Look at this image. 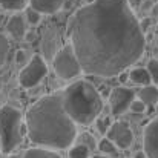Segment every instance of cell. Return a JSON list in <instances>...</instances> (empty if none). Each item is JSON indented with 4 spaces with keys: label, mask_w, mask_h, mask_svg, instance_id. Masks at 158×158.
<instances>
[{
    "label": "cell",
    "mask_w": 158,
    "mask_h": 158,
    "mask_svg": "<svg viewBox=\"0 0 158 158\" xmlns=\"http://www.w3.org/2000/svg\"><path fill=\"white\" fill-rule=\"evenodd\" d=\"M69 45L81 72L115 77L144 54V32L127 0H94L68 22Z\"/></svg>",
    "instance_id": "obj_1"
},
{
    "label": "cell",
    "mask_w": 158,
    "mask_h": 158,
    "mask_svg": "<svg viewBox=\"0 0 158 158\" xmlns=\"http://www.w3.org/2000/svg\"><path fill=\"white\" fill-rule=\"evenodd\" d=\"M29 140L37 148L51 151L68 149L77 138V126L68 117L61 103V92L42 97L26 112Z\"/></svg>",
    "instance_id": "obj_2"
},
{
    "label": "cell",
    "mask_w": 158,
    "mask_h": 158,
    "mask_svg": "<svg viewBox=\"0 0 158 158\" xmlns=\"http://www.w3.org/2000/svg\"><path fill=\"white\" fill-rule=\"evenodd\" d=\"M61 103L74 124L88 126L103 110V100L95 86L86 80H78L61 91Z\"/></svg>",
    "instance_id": "obj_3"
},
{
    "label": "cell",
    "mask_w": 158,
    "mask_h": 158,
    "mask_svg": "<svg viewBox=\"0 0 158 158\" xmlns=\"http://www.w3.org/2000/svg\"><path fill=\"white\" fill-rule=\"evenodd\" d=\"M22 143V114L14 106L0 107V151L6 155Z\"/></svg>",
    "instance_id": "obj_4"
},
{
    "label": "cell",
    "mask_w": 158,
    "mask_h": 158,
    "mask_svg": "<svg viewBox=\"0 0 158 158\" xmlns=\"http://www.w3.org/2000/svg\"><path fill=\"white\" fill-rule=\"evenodd\" d=\"M51 63H52L54 72L61 80H72V78H75L81 74L78 58H77V55H75L74 49L71 48L69 43L63 45L58 49V52L54 55Z\"/></svg>",
    "instance_id": "obj_5"
},
{
    "label": "cell",
    "mask_w": 158,
    "mask_h": 158,
    "mask_svg": "<svg viewBox=\"0 0 158 158\" xmlns=\"http://www.w3.org/2000/svg\"><path fill=\"white\" fill-rule=\"evenodd\" d=\"M48 74V64L46 61L42 58V55H32L29 58V61L22 68L20 74H19V83L29 89L37 86Z\"/></svg>",
    "instance_id": "obj_6"
},
{
    "label": "cell",
    "mask_w": 158,
    "mask_h": 158,
    "mask_svg": "<svg viewBox=\"0 0 158 158\" xmlns=\"http://www.w3.org/2000/svg\"><path fill=\"white\" fill-rule=\"evenodd\" d=\"M106 138L109 141H112L115 148L127 149L134 143V132L131 131V127H129L127 123H124V121H115L109 127V131L106 134Z\"/></svg>",
    "instance_id": "obj_7"
},
{
    "label": "cell",
    "mask_w": 158,
    "mask_h": 158,
    "mask_svg": "<svg viewBox=\"0 0 158 158\" xmlns=\"http://www.w3.org/2000/svg\"><path fill=\"white\" fill-rule=\"evenodd\" d=\"M135 100V92L129 88L124 86H118L110 92L109 97V106H110V112L112 115H121L124 114L129 107L131 103Z\"/></svg>",
    "instance_id": "obj_8"
},
{
    "label": "cell",
    "mask_w": 158,
    "mask_h": 158,
    "mask_svg": "<svg viewBox=\"0 0 158 158\" xmlns=\"http://www.w3.org/2000/svg\"><path fill=\"white\" fill-rule=\"evenodd\" d=\"M42 52H43V60H52L54 55L58 52V49L61 48L60 46V32L55 26H48L45 31H43V35H42Z\"/></svg>",
    "instance_id": "obj_9"
},
{
    "label": "cell",
    "mask_w": 158,
    "mask_h": 158,
    "mask_svg": "<svg viewBox=\"0 0 158 158\" xmlns=\"http://www.w3.org/2000/svg\"><path fill=\"white\" fill-rule=\"evenodd\" d=\"M144 155L148 158H158V117L148 123L143 137Z\"/></svg>",
    "instance_id": "obj_10"
},
{
    "label": "cell",
    "mask_w": 158,
    "mask_h": 158,
    "mask_svg": "<svg viewBox=\"0 0 158 158\" xmlns=\"http://www.w3.org/2000/svg\"><path fill=\"white\" fill-rule=\"evenodd\" d=\"M6 32L17 42L25 40L26 37V20L22 12H15L6 23Z\"/></svg>",
    "instance_id": "obj_11"
},
{
    "label": "cell",
    "mask_w": 158,
    "mask_h": 158,
    "mask_svg": "<svg viewBox=\"0 0 158 158\" xmlns=\"http://www.w3.org/2000/svg\"><path fill=\"white\" fill-rule=\"evenodd\" d=\"M68 0H28L29 8L43 14H55L58 12Z\"/></svg>",
    "instance_id": "obj_12"
},
{
    "label": "cell",
    "mask_w": 158,
    "mask_h": 158,
    "mask_svg": "<svg viewBox=\"0 0 158 158\" xmlns=\"http://www.w3.org/2000/svg\"><path fill=\"white\" fill-rule=\"evenodd\" d=\"M138 100L144 106L154 107V106L158 103V88L155 85L143 86L141 91L138 92Z\"/></svg>",
    "instance_id": "obj_13"
},
{
    "label": "cell",
    "mask_w": 158,
    "mask_h": 158,
    "mask_svg": "<svg viewBox=\"0 0 158 158\" xmlns=\"http://www.w3.org/2000/svg\"><path fill=\"white\" fill-rule=\"evenodd\" d=\"M127 77L131 78V81H134L135 85H140V86H149V85H152L151 77H149V74H148V71L144 68H135V69H132Z\"/></svg>",
    "instance_id": "obj_14"
},
{
    "label": "cell",
    "mask_w": 158,
    "mask_h": 158,
    "mask_svg": "<svg viewBox=\"0 0 158 158\" xmlns=\"http://www.w3.org/2000/svg\"><path fill=\"white\" fill-rule=\"evenodd\" d=\"M22 158H61V157H60L58 152L51 151V149H45V148H32V149H28Z\"/></svg>",
    "instance_id": "obj_15"
},
{
    "label": "cell",
    "mask_w": 158,
    "mask_h": 158,
    "mask_svg": "<svg viewBox=\"0 0 158 158\" xmlns=\"http://www.w3.org/2000/svg\"><path fill=\"white\" fill-rule=\"evenodd\" d=\"M26 5H28V0H0V8L6 11L20 12L22 9L26 8Z\"/></svg>",
    "instance_id": "obj_16"
},
{
    "label": "cell",
    "mask_w": 158,
    "mask_h": 158,
    "mask_svg": "<svg viewBox=\"0 0 158 158\" xmlns=\"http://www.w3.org/2000/svg\"><path fill=\"white\" fill-rule=\"evenodd\" d=\"M8 52H9V40L5 34H0V69L6 63Z\"/></svg>",
    "instance_id": "obj_17"
},
{
    "label": "cell",
    "mask_w": 158,
    "mask_h": 158,
    "mask_svg": "<svg viewBox=\"0 0 158 158\" xmlns=\"http://www.w3.org/2000/svg\"><path fill=\"white\" fill-rule=\"evenodd\" d=\"M69 158H89V149L83 144H75L69 149Z\"/></svg>",
    "instance_id": "obj_18"
},
{
    "label": "cell",
    "mask_w": 158,
    "mask_h": 158,
    "mask_svg": "<svg viewBox=\"0 0 158 158\" xmlns=\"http://www.w3.org/2000/svg\"><path fill=\"white\" fill-rule=\"evenodd\" d=\"M23 15H25L26 25H28V23H29V25H39V23L42 22V17H43L40 12H37V11L32 9V8H28Z\"/></svg>",
    "instance_id": "obj_19"
},
{
    "label": "cell",
    "mask_w": 158,
    "mask_h": 158,
    "mask_svg": "<svg viewBox=\"0 0 158 158\" xmlns=\"http://www.w3.org/2000/svg\"><path fill=\"white\" fill-rule=\"evenodd\" d=\"M97 146H98V151H100L102 154H106V155H114V154L117 152V148H115L114 143L109 141L107 138H103Z\"/></svg>",
    "instance_id": "obj_20"
},
{
    "label": "cell",
    "mask_w": 158,
    "mask_h": 158,
    "mask_svg": "<svg viewBox=\"0 0 158 158\" xmlns=\"http://www.w3.org/2000/svg\"><path fill=\"white\" fill-rule=\"evenodd\" d=\"M146 71H148V74H149V77H151V81L158 85V60H155V58L149 60Z\"/></svg>",
    "instance_id": "obj_21"
},
{
    "label": "cell",
    "mask_w": 158,
    "mask_h": 158,
    "mask_svg": "<svg viewBox=\"0 0 158 158\" xmlns=\"http://www.w3.org/2000/svg\"><path fill=\"white\" fill-rule=\"evenodd\" d=\"M95 124H97L98 132H100L102 135H106L107 131H109V127L112 126V121H110L109 117H106V118H97V120H95Z\"/></svg>",
    "instance_id": "obj_22"
},
{
    "label": "cell",
    "mask_w": 158,
    "mask_h": 158,
    "mask_svg": "<svg viewBox=\"0 0 158 158\" xmlns=\"http://www.w3.org/2000/svg\"><path fill=\"white\" fill-rule=\"evenodd\" d=\"M28 61H29V57H28V52H26L25 49H19V51L15 52V63H17L19 66L23 68Z\"/></svg>",
    "instance_id": "obj_23"
},
{
    "label": "cell",
    "mask_w": 158,
    "mask_h": 158,
    "mask_svg": "<svg viewBox=\"0 0 158 158\" xmlns=\"http://www.w3.org/2000/svg\"><path fill=\"white\" fill-rule=\"evenodd\" d=\"M80 144L86 146L89 151H91V149H94V148L97 146V144H95V140H94V137H92L91 134H88V132L81 135V143H80Z\"/></svg>",
    "instance_id": "obj_24"
},
{
    "label": "cell",
    "mask_w": 158,
    "mask_h": 158,
    "mask_svg": "<svg viewBox=\"0 0 158 158\" xmlns=\"http://www.w3.org/2000/svg\"><path fill=\"white\" fill-rule=\"evenodd\" d=\"M134 114H143L144 110H146V106L143 105L140 100H134L132 103H131V107H129Z\"/></svg>",
    "instance_id": "obj_25"
},
{
    "label": "cell",
    "mask_w": 158,
    "mask_h": 158,
    "mask_svg": "<svg viewBox=\"0 0 158 158\" xmlns=\"http://www.w3.org/2000/svg\"><path fill=\"white\" fill-rule=\"evenodd\" d=\"M134 158H148L144 155V152H138V154H135V157Z\"/></svg>",
    "instance_id": "obj_26"
},
{
    "label": "cell",
    "mask_w": 158,
    "mask_h": 158,
    "mask_svg": "<svg viewBox=\"0 0 158 158\" xmlns=\"http://www.w3.org/2000/svg\"><path fill=\"white\" fill-rule=\"evenodd\" d=\"M120 80H121V81H126V80H127V75H126L124 72H121V74H120Z\"/></svg>",
    "instance_id": "obj_27"
},
{
    "label": "cell",
    "mask_w": 158,
    "mask_h": 158,
    "mask_svg": "<svg viewBox=\"0 0 158 158\" xmlns=\"http://www.w3.org/2000/svg\"><path fill=\"white\" fill-rule=\"evenodd\" d=\"M8 158H19L17 155H8Z\"/></svg>",
    "instance_id": "obj_28"
},
{
    "label": "cell",
    "mask_w": 158,
    "mask_h": 158,
    "mask_svg": "<svg viewBox=\"0 0 158 158\" xmlns=\"http://www.w3.org/2000/svg\"><path fill=\"white\" fill-rule=\"evenodd\" d=\"M92 158H105V157H97V155H95V157H92Z\"/></svg>",
    "instance_id": "obj_29"
},
{
    "label": "cell",
    "mask_w": 158,
    "mask_h": 158,
    "mask_svg": "<svg viewBox=\"0 0 158 158\" xmlns=\"http://www.w3.org/2000/svg\"><path fill=\"white\" fill-rule=\"evenodd\" d=\"M0 148H2V144H0Z\"/></svg>",
    "instance_id": "obj_30"
}]
</instances>
